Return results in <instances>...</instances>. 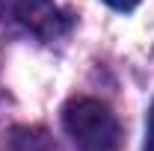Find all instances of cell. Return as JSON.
Listing matches in <instances>:
<instances>
[{
	"label": "cell",
	"mask_w": 154,
	"mask_h": 151,
	"mask_svg": "<svg viewBox=\"0 0 154 151\" xmlns=\"http://www.w3.org/2000/svg\"><path fill=\"white\" fill-rule=\"evenodd\" d=\"M62 128L77 151H116L122 142L119 119L95 98H71L62 107Z\"/></svg>",
	"instance_id": "obj_1"
},
{
	"label": "cell",
	"mask_w": 154,
	"mask_h": 151,
	"mask_svg": "<svg viewBox=\"0 0 154 151\" xmlns=\"http://www.w3.org/2000/svg\"><path fill=\"white\" fill-rule=\"evenodd\" d=\"M12 12H15L21 27H27L38 39H57L71 24L68 15L59 9L54 0H15Z\"/></svg>",
	"instance_id": "obj_2"
},
{
	"label": "cell",
	"mask_w": 154,
	"mask_h": 151,
	"mask_svg": "<svg viewBox=\"0 0 154 151\" xmlns=\"http://www.w3.org/2000/svg\"><path fill=\"white\" fill-rule=\"evenodd\" d=\"M9 151H57V145L38 128H15L9 133Z\"/></svg>",
	"instance_id": "obj_3"
},
{
	"label": "cell",
	"mask_w": 154,
	"mask_h": 151,
	"mask_svg": "<svg viewBox=\"0 0 154 151\" xmlns=\"http://www.w3.org/2000/svg\"><path fill=\"white\" fill-rule=\"evenodd\" d=\"M142 151H154V101L148 107V119H145V145Z\"/></svg>",
	"instance_id": "obj_4"
},
{
	"label": "cell",
	"mask_w": 154,
	"mask_h": 151,
	"mask_svg": "<svg viewBox=\"0 0 154 151\" xmlns=\"http://www.w3.org/2000/svg\"><path fill=\"white\" fill-rule=\"evenodd\" d=\"M110 9H116V12H131V9H136L142 0H104Z\"/></svg>",
	"instance_id": "obj_5"
}]
</instances>
